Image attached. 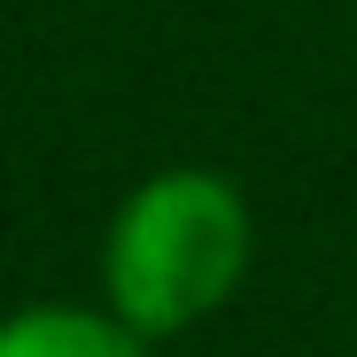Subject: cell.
Listing matches in <instances>:
<instances>
[{
	"label": "cell",
	"instance_id": "obj_2",
	"mask_svg": "<svg viewBox=\"0 0 357 357\" xmlns=\"http://www.w3.org/2000/svg\"><path fill=\"white\" fill-rule=\"evenodd\" d=\"M0 357H148L140 334L125 319L101 311H70V303H39L0 319Z\"/></svg>",
	"mask_w": 357,
	"mask_h": 357
},
{
	"label": "cell",
	"instance_id": "obj_1",
	"mask_svg": "<svg viewBox=\"0 0 357 357\" xmlns=\"http://www.w3.org/2000/svg\"><path fill=\"white\" fill-rule=\"evenodd\" d=\"M241 272H249V210L218 171H155L116 210L101 249L109 311L140 342L210 319L241 287Z\"/></svg>",
	"mask_w": 357,
	"mask_h": 357
}]
</instances>
